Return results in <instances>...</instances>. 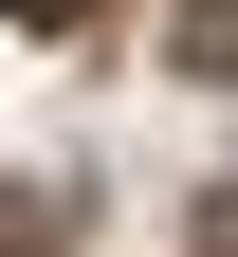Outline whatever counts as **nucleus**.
I'll return each mask as SVG.
<instances>
[{
	"label": "nucleus",
	"mask_w": 238,
	"mask_h": 257,
	"mask_svg": "<svg viewBox=\"0 0 238 257\" xmlns=\"http://www.w3.org/2000/svg\"><path fill=\"white\" fill-rule=\"evenodd\" d=\"M0 257H74V202L55 184H0Z\"/></svg>",
	"instance_id": "obj_1"
},
{
	"label": "nucleus",
	"mask_w": 238,
	"mask_h": 257,
	"mask_svg": "<svg viewBox=\"0 0 238 257\" xmlns=\"http://www.w3.org/2000/svg\"><path fill=\"white\" fill-rule=\"evenodd\" d=\"M183 74H201V92H238V0H183Z\"/></svg>",
	"instance_id": "obj_2"
},
{
	"label": "nucleus",
	"mask_w": 238,
	"mask_h": 257,
	"mask_svg": "<svg viewBox=\"0 0 238 257\" xmlns=\"http://www.w3.org/2000/svg\"><path fill=\"white\" fill-rule=\"evenodd\" d=\"M19 19H37V37H55V19H92V0H19Z\"/></svg>",
	"instance_id": "obj_3"
},
{
	"label": "nucleus",
	"mask_w": 238,
	"mask_h": 257,
	"mask_svg": "<svg viewBox=\"0 0 238 257\" xmlns=\"http://www.w3.org/2000/svg\"><path fill=\"white\" fill-rule=\"evenodd\" d=\"M201 257H238V202H220V220H201Z\"/></svg>",
	"instance_id": "obj_4"
}]
</instances>
